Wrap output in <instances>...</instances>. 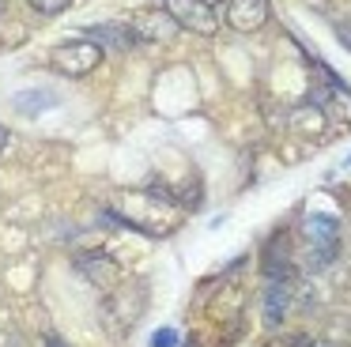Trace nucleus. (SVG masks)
I'll use <instances>...</instances> for the list:
<instances>
[{"label":"nucleus","mask_w":351,"mask_h":347,"mask_svg":"<svg viewBox=\"0 0 351 347\" xmlns=\"http://www.w3.org/2000/svg\"><path fill=\"white\" fill-rule=\"evenodd\" d=\"M76 272L87 276L95 287H102V291H114L117 279H121V268H117V261L106 253V249H87V253H80L76 256Z\"/></svg>","instance_id":"obj_7"},{"label":"nucleus","mask_w":351,"mask_h":347,"mask_svg":"<svg viewBox=\"0 0 351 347\" xmlns=\"http://www.w3.org/2000/svg\"><path fill=\"white\" fill-rule=\"evenodd\" d=\"M182 344V336H178V328H159V332H152V347H178Z\"/></svg>","instance_id":"obj_13"},{"label":"nucleus","mask_w":351,"mask_h":347,"mask_svg":"<svg viewBox=\"0 0 351 347\" xmlns=\"http://www.w3.org/2000/svg\"><path fill=\"white\" fill-rule=\"evenodd\" d=\"M0 15H4V0H0Z\"/></svg>","instance_id":"obj_19"},{"label":"nucleus","mask_w":351,"mask_h":347,"mask_svg":"<svg viewBox=\"0 0 351 347\" xmlns=\"http://www.w3.org/2000/svg\"><path fill=\"white\" fill-rule=\"evenodd\" d=\"M8 140H12V132H8V128H4V125H0V151L8 147Z\"/></svg>","instance_id":"obj_15"},{"label":"nucleus","mask_w":351,"mask_h":347,"mask_svg":"<svg viewBox=\"0 0 351 347\" xmlns=\"http://www.w3.org/2000/svg\"><path fill=\"white\" fill-rule=\"evenodd\" d=\"M27 4H31L34 12H42V15H61L72 0H27Z\"/></svg>","instance_id":"obj_12"},{"label":"nucleus","mask_w":351,"mask_h":347,"mask_svg":"<svg viewBox=\"0 0 351 347\" xmlns=\"http://www.w3.org/2000/svg\"><path fill=\"white\" fill-rule=\"evenodd\" d=\"M272 15L268 0H227V27H234L238 34H257Z\"/></svg>","instance_id":"obj_8"},{"label":"nucleus","mask_w":351,"mask_h":347,"mask_svg":"<svg viewBox=\"0 0 351 347\" xmlns=\"http://www.w3.org/2000/svg\"><path fill=\"white\" fill-rule=\"evenodd\" d=\"M336 34H340V42L351 49V23H336Z\"/></svg>","instance_id":"obj_14"},{"label":"nucleus","mask_w":351,"mask_h":347,"mask_svg":"<svg viewBox=\"0 0 351 347\" xmlns=\"http://www.w3.org/2000/svg\"><path fill=\"white\" fill-rule=\"evenodd\" d=\"M200 4H208V8H219V4H223V0H200Z\"/></svg>","instance_id":"obj_18"},{"label":"nucleus","mask_w":351,"mask_h":347,"mask_svg":"<svg viewBox=\"0 0 351 347\" xmlns=\"http://www.w3.org/2000/svg\"><path fill=\"white\" fill-rule=\"evenodd\" d=\"M291 302H295V294H291V283H283V279H268L265 283V298H261V306H265V324L268 328H280L283 317H287Z\"/></svg>","instance_id":"obj_9"},{"label":"nucleus","mask_w":351,"mask_h":347,"mask_svg":"<svg viewBox=\"0 0 351 347\" xmlns=\"http://www.w3.org/2000/svg\"><path fill=\"white\" fill-rule=\"evenodd\" d=\"M12 102H16L19 113H27V117H38V113H46L49 106H57V91H49V87H31V91H19Z\"/></svg>","instance_id":"obj_11"},{"label":"nucleus","mask_w":351,"mask_h":347,"mask_svg":"<svg viewBox=\"0 0 351 347\" xmlns=\"http://www.w3.org/2000/svg\"><path fill=\"white\" fill-rule=\"evenodd\" d=\"M46 347H69V344H64V339H57V336H49V339H46Z\"/></svg>","instance_id":"obj_16"},{"label":"nucleus","mask_w":351,"mask_h":347,"mask_svg":"<svg viewBox=\"0 0 351 347\" xmlns=\"http://www.w3.org/2000/svg\"><path fill=\"white\" fill-rule=\"evenodd\" d=\"M144 291L140 287H132V291H114L106 302H102V324H106L110 336H125V332L132 328V324L140 321V313H144Z\"/></svg>","instance_id":"obj_2"},{"label":"nucleus","mask_w":351,"mask_h":347,"mask_svg":"<svg viewBox=\"0 0 351 347\" xmlns=\"http://www.w3.org/2000/svg\"><path fill=\"white\" fill-rule=\"evenodd\" d=\"M80 38L95 42L102 53H129V49H136V45H140L136 30H132L129 23H95V27L80 30Z\"/></svg>","instance_id":"obj_5"},{"label":"nucleus","mask_w":351,"mask_h":347,"mask_svg":"<svg viewBox=\"0 0 351 347\" xmlns=\"http://www.w3.org/2000/svg\"><path fill=\"white\" fill-rule=\"evenodd\" d=\"M261 268H265V279H283V283H291V279H295V256H291V234H283V230L268 234L265 249H261Z\"/></svg>","instance_id":"obj_4"},{"label":"nucleus","mask_w":351,"mask_h":347,"mask_svg":"<svg viewBox=\"0 0 351 347\" xmlns=\"http://www.w3.org/2000/svg\"><path fill=\"white\" fill-rule=\"evenodd\" d=\"M306 347H332V344H328V339H310Z\"/></svg>","instance_id":"obj_17"},{"label":"nucleus","mask_w":351,"mask_h":347,"mask_svg":"<svg viewBox=\"0 0 351 347\" xmlns=\"http://www.w3.org/2000/svg\"><path fill=\"white\" fill-rule=\"evenodd\" d=\"M167 15L193 34H215V27H219L215 8L200 4V0H167Z\"/></svg>","instance_id":"obj_6"},{"label":"nucleus","mask_w":351,"mask_h":347,"mask_svg":"<svg viewBox=\"0 0 351 347\" xmlns=\"http://www.w3.org/2000/svg\"><path fill=\"white\" fill-rule=\"evenodd\" d=\"M132 30H136L140 42H170V38H174L182 27H178L167 12H152V15H144V19H140Z\"/></svg>","instance_id":"obj_10"},{"label":"nucleus","mask_w":351,"mask_h":347,"mask_svg":"<svg viewBox=\"0 0 351 347\" xmlns=\"http://www.w3.org/2000/svg\"><path fill=\"white\" fill-rule=\"evenodd\" d=\"M302 234H306V268L325 272L336 261V249H340V219L328 215V211H313L306 219Z\"/></svg>","instance_id":"obj_1"},{"label":"nucleus","mask_w":351,"mask_h":347,"mask_svg":"<svg viewBox=\"0 0 351 347\" xmlns=\"http://www.w3.org/2000/svg\"><path fill=\"white\" fill-rule=\"evenodd\" d=\"M99 60H102V49L95 42H87V38L64 42V45H57V49L49 53V64H53L61 75H72V80L95 72V68H99Z\"/></svg>","instance_id":"obj_3"},{"label":"nucleus","mask_w":351,"mask_h":347,"mask_svg":"<svg viewBox=\"0 0 351 347\" xmlns=\"http://www.w3.org/2000/svg\"><path fill=\"white\" fill-rule=\"evenodd\" d=\"M348 166H351V158H348Z\"/></svg>","instance_id":"obj_20"}]
</instances>
